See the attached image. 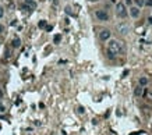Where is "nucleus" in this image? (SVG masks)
I'll return each instance as SVG.
<instances>
[{"label": "nucleus", "mask_w": 152, "mask_h": 135, "mask_svg": "<svg viewBox=\"0 0 152 135\" xmlns=\"http://www.w3.org/2000/svg\"><path fill=\"white\" fill-rule=\"evenodd\" d=\"M124 52V43L117 39H112L107 43V49H106V54L110 60H115L119 54H121Z\"/></svg>", "instance_id": "1"}, {"label": "nucleus", "mask_w": 152, "mask_h": 135, "mask_svg": "<svg viewBox=\"0 0 152 135\" xmlns=\"http://www.w3.org/2000/svg\"><path fill=\"white\" fill-rule=\"evenodd\" d=\"M116 14H117V17H120V18H126L127 17V14H128V11H127V8H126V4L124 3H117L116 4Z\"/></svg>", "instance_id": "2"}, {"label": "nucleus", "mask_w": 152, "mask_h": 135, "mask_svg": "<svg viewBox=\"0 0 152 135\" xmlns=\"http://www.w3.org/2000/svg\"><path fill=\"white\" fill-rule=\"evenodd\" d=\"M116 29L120 35H127L130 32V27H128V24H126V22H120V24H117Z\"/></svg>", "instance_id": "3"}, {"label": "nucleus", "mask_w": 152, "mask_h": 135, "mask_svg": "<svg viewBox=\"0 0 152 135\" xmlns=\"http://www.w3.org/2000/svg\"><path fill=\"white\" fill-rule=\"evenodd\" d=\"M95 15L99 21H107L109 20V14L105 11V10H96L95 11Z\"/></svg>", "instance_id": "4"}, {"label": "nucleus", "mask_w": 152, "mask_h": 135, "mask_svg": "<svg viewBox=\"0 0 152 135\" xmlns=\"http://www.w3.org/2000/svg\"><path fill=\"white\" fill-rule=\"evenodd\" d=\"M110 36H112V32L109 29H102L99 32V39L100 40H109Z\"/></svg>", "instance_id": "5"}, {"label": "nucleus", "mask_w": 152, "mask_h": 135, "mask_svg": "<svg viewBox=\"0 0 152 135\" xmlns=\"http://www.w3.org/2000/svg\"><path fill=\"white\" fill-rule=\"evenodd\" d=\"M130 15H131L133 18H138V17H140V8L135 7V6H134V7H131V8H130Z\"/></svg>", "instance_id": "6"}, {"label": "nucleus", "mask_w": 152, "mask_h": 135, "mask_svg": "<svg viewBox=\"0 0 152 135\" xmlns=\"http://www.w3.org/2000/svg\"><path fill=\"white\" fill-rule=\"evenodd\" d=\"M11 45H13V47H14V49H18V47L21 46V39H20V38H14L13 42H11Z\"/></svg>", "instance_id": "7"}, {"label": "nucleus", "mask_w": 152, "mask_h": 135, "mask_svg": "<svg viewBox=\"0 0 152 135\" xmlns=\"http://www.w3.org/2000/svg\"><path fill=\"white\" fill-rule=\"evenodd\" d=\"M24 2H25V4L29 6L31 10H35V8H36V3H35V0H24Z\"/></svg>", "instance_id": "8"}, {"label": "nucleus", "mask_w": 152, "mask_h": 135, "mask_svg": "<svg viewBox=\"0 0 152 135\" xmlns=\"http://www.w3.org/2000/svg\"><path fill=\"white\" fill-rule=\"evenodd\" d=\"M142 92H144V88H142V86L140 85L138 88H135V91H134V95H135V96H141V95H142Z\"/></svg>", "instance_id": "9"}, {"label": "nucleus", "mask_w": 152, "mask_h": 135, "mask_svg": "<svg viewBox=\"0 0 152 135\" xmlns=\"http://www.w3.org/2000/svg\"><path fill=\"white\" fill-rule=\"evenodd\" d=\"M147 84H148V78L147 77H141L140 78V85L144 86V85H147Z\"/></svg>", "instance_id": "10"}, {"label": "nucleus", "mask_w": 152, "mask_h": 135, "mask_svg": "<svg viewBox=\"0 0 152 135\" xmlns=\"http://www.w3.org/2000/svg\"><path fill=\"white\" fill-rule=\"evenodd\" d=\"M134 3H135V7H138V8H141L144 6V0H134Z\"/></svg>", "instance_id": "11"}, {"label": "nucleus", "mask_w": 152, "mask_h": 135, "mask_svg": "<svg viewBox=\"0 0 152 135\" xmlns=\"http://www.w3.org/2000/svg\"><path fill=\"white\" fill-rule=\"evenodd\" d=\"M60 40H62V35H55V38H53V42H55V43H59Z\"/></svg>", "instance_id": "12"}, {"label": "nucleus", "mask_w": 152, "mask_h": 135, "mask_svg": "<svg viewBox=\"0 0 152 135\" xmlns=\"http://www.w3.org/2000/svg\"><path fill=\"white\" fill-rule=\"evenodd\" d=\"M144 6H147V7H152V0H144Z\"/></svg>", "instance_id": "13"}, {"label": "nucleus", "mask_w": 152, "mask_h": 135, "mask_svg": "<svg viewBox=\"0 0 152 135\" xmlns=\"http://www.w3.org/2000/svg\"><path fill=\"white\" fill-rule=\"evenodd\" d=\"M39 28H46V21L45 20H42L39 22Z\"/></svg>", "instance_id": "14"}, {"label": "nucleus", "mask_w": 152, "mask_h": 135, "mask_svg": "<svg viewBox=\"0 0 152 135\" xmlns=\"http://www.w3.org/2000/svg\"><path fill=\"white\" fill-rule=\"evenodd\" d=\"M23 10H25V11H31V8H29V6H28V4H25V3H24V4H23Z\"/></svg>", "instance_id": "15"}, {"label": "nucleus", "mask_w": 152, "mask_h": 135, "mask_svg": "<svg viewBox=\"0 0 152 135\" xmlns=\"http://www.w3.org/2000/svg\"><path fill=\"white\" fill-rule=\"evenodd\" d=\"M78 113H80V114H84V113H85V109L82 107V106H80V107H78Z\"/></svg>", "instance_id": "16"}, {"label": "nucleus", "mask_w": 152, "mask_h": 135, "mask_svg": "<svg viewBox=\"0 0 152 135\" xmlns=\"http://www.w3.org/2000/svg\"><path fill=\"white\" fill-rule=\"evenodd\" d=\"M3 15H4V10H3V7L0 6V18H2Z\"/></svg>", "instance_id": "17"}, {"label": "nucleus", "mask_w": 152, "mask_h": 135, "mask_svg": "<svg viewBox=\"0 0 152 135\" xmlns=\"http://www.w3.org/2000/svg\"><path fill=\"white\" fill-rule=\"evenodd\" d=\"M66 13H67V14H71V8L67 7V8H66Z\"/></svg>", "instance_id": "18"}, {"label": "nucleus", "mask_w": 152, "mask_h": 135, "mask_svg": "<svg viewBox=\"0 0 152 135\" xmlns=\"http://www.w3.org/2000/svg\"><path fill=\"white\" fill-rule=\"evenodd\" d=\"M128 74V70H124V72H123V77H126Z\"/></svg>", "instance_id": "19"}, {"label": "nucleus", "mask_w": 152, "mask_h": 135, "mask_svg": "<svg viewBox=\"0 0 152 135\" xmlns=\"http://www.w3.org/2000/svg\"><path fill=\"white\" fill-rule=\"evenodd\" d=\"M3 31H4V27H3L2 24H0V32H3Z\"/></svg>", "instance_id": "20"}, {"label": "nucleus", "mask_w": 152, "mask_h": 135, "mask_svg": "<svg viewBox=\"0 0 152 135\" xmlns=\"http://www.w3.org/2000/svg\"><path fill=\"white\" fill-rule=\"evenodd\" d=\"M148 22H149V24L152 25V17H149V18H148Z\"/></svg>", "instance_id": "21"}, {"label": "nucleus", "mask_w": 152, "mask_h": 135, "mask_svg": "<svg viewBox=\"0 0 152 135\" xmlns=\"http://www.w3.org/2000/svg\"><path fill=\"white\" fill-rule=\"evenodd\" d=\"M3 96V91H2V88H0V98Z\"/></svg>", "instance_id": "22"}, {"label": "nucleus", "mask_w": 152, "mask_h": 135, "mask_svg": "<svg viewBox=\"0 0 152 135\" xmlns=\"http://www.w3.org/2000/svg\"><path fill=\"white\" fill-rule=\"evenodd\" d=\"M126 3H127V4H130V3H131V0H126Z\"/></svg>", "instance_id": "23"}, {"label": "nucleus", "mask_w": 152, "mask_h": 135, "mask_svg": "<svg viewBox=\"0 0 152 135\" xmlns=\"http://www.w3.org/2000/svg\"><path fill=\"white\" fill-rule=\"evenodd\" d=\"M112 2H115V0H112Z\"/></svg>", "instance_id": "24"}]
</instances>
